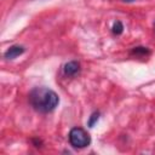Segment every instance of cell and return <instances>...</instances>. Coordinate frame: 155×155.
<instances>
[{"label": "cell", "instance_id": "6da1fadb", "mask_svg": "<svg viewBox=\"0 0 155 155\" xmlns=\"http://www.w3.org/2000/svg\"><path fill=\"white\" fill-rule=\"evenodd\" d=\"M29 103L39 113H51L59 104L58 94L47 87H34L29 92Z\"/></svg>", "mask_w": 155, "mask_h": 155}, {"label": "cell", "instance_id": "7a4b0ae2", "mask_svg": "<svg viewBox=\"0 0 155 155\" xmlns=\"http://www.w3.org/2000/svg\"><path fill=\"white\" fill-rule=\"evenodd\" d=\"M69 143L74 148H86L91 144L90 134L81 127H73L69 132Z\"/></svg>", "mask_w": 155, "mask_h": 155}, {"label": "cell", "instance_id": "3957f363", "mask_svg": "<svg viewBox=\"0 0 155 155\" xmlns=\"http://www.w3.org/2000/svg\"><path fill=\"white\" fill-rule=\"evenodd\" d=\"M24 53V47L23 46H19V45H13V46H10L5 53H4V57L6 59H15L17 58L18 56L23 54Z\"/></svg>", "mask_w": 155, "mask_h": 155}, {"label": "cell", "instance_id": "277c9868", "mask_svg": "<svg viewBox=\"0 0 155 155\" xmlns=\"http://www.w3.org/2000/svg\"><path fill=\"white\" fill-rule=\"evenodd\" d=\"M63 71L65 76H75L80 71V63L76 61H70L64 65Z\"/></svg>", "mask_w": 155, "mask_h": 155}, {"label": "cell", "instance_id": "5b68a950", "mask_svg": "<svg viewBox=\"0 0 155 155\" xmlns=\"http://www.w3.org/2000/svg\"><path fill=\"white\" fill-rule=\"evenodd\" d=\"M132 54H136V56H147L150 53V51L147 48V47H133L132 51H131Z\"/></svg>", "mask_w": 155, "mask_h": 155}, {"label": "cell", "instance_id": "8992f818", "mask_svg": "<svg viewBox=\"0 0 155 155\" xmlns=\"http://www.w3.org/2000/svg\"><path fill=\"white\" fill-rule=\"evenodd\" d=\"M113 33L115 34V35H120L122 31H124V25H122V23L120 22V21H116L114 24H113Z\"/></svg>", "mask_w": 155, "mask_h": 155}, {"label": "cell", "instance_id": "52a82bcc", "mask_svg": "<svg viewBox=\"0 0 155 155\" xmlns=\"http://www.w3.org/2000/svg\"><path fill=\"white\" fill-rule=\"evenodd\" d=\"M98 119H99V113H98V111H94V113L90 116V119H88V121H87L88 127H93L94 124L98 121Z\"/></svg>", "mask_w": 155, "mask_h": 155}, {"label": "cell", "instance_id": "ba28073f", "mask_svg": "<svg viewBox=\"0 0 155 155\" xmlns=\"http://www.w3.org/2000/svg\"><path fill=\"white\" fill-rule=\"evenodd\" d=\"M124 1H126V2H132V1H134V0H124Z\"/></svg>", "mask_w": 155, "mask_h": 155}]
</instances>
